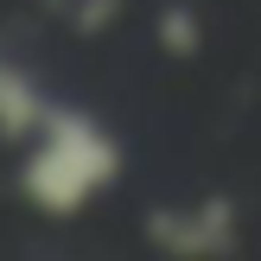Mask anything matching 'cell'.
<instances>
[{
    "label": "cell",
    "mask_w": 261,
    "mask_h": 261,
    "mask_svg": "<svg viewBox=\"0 0 261 261\" xmlns=\"http://www.w3.org/2000/svg\"><path fill=\"white\" fill-rule=\"evenodd\" d=\"M127 172V147L109 121H96L89 109H70V102H51L45 127L25 140L19 160V198L32 204L51 223H70L83 217L96 198H109Z\"/></svg>",
    "instance_id": "cell-1"
},
{
    "label": "cell",
    "mask_w": 261,
    "mask_h": 261,
    "mask_svg": "<svg viewBox=\"0 0 261 261\" xmlns=\"http://www.w3.org/2000/svg\"><path fill=\"white\" fill-rule=\"evenodd\" d=\"M236 198L229 191H204L191 204H153L140 217V236L153 242L160 255H178V261H211V255H229L236 249Z\"/></svg>",
    "instance_id": "cell-2"
},
{
    "label": "cell",
    "mask_w": 261,
    "mask_h": 261,
    "mask_svg": "<svg viewBox=\"0 0 261 261\" xmlns=\"http://www.w3.org/2000/svg\"><path fill=\"white\" fill-rule=\"evenodd\" d=\"M45 115H51V96L38 89V76L0 51V140L7 147H25L45 127Z\"/></svg>",
    "instance_id": "cell-3"
},
{
    "label": "cell",
    "mask_w": 261,
    "mask_h": 261,
    "mask_svg": "<svg viewBox=\"0 0 261 261\" xmlns=\"http://www.w3.org/2000/svg\"><path fill=\"white\" fill-rule=\"evenodd\" d=\"M153 38H160L166 58H198V51H204V25H198V13H191V7H160Z\"/></svg>",
    "instance_id": "cell-4"
},
{
    "label": "cell",
    "mask_w": 261,
    "mask_h": 261,
    "mask_svg": "<svg viewBox=\"0 0 261 261\" xmlns=\"http://www.w3.org/2000/svg\"><path fill=\"white\" fill-rule=\"evenodd\" d=\"M121 7H127V0H70V25L83 38H102L115 19H121Z\"/></svg>",
    "instance_id": "cell-5"
}]
</instances>
